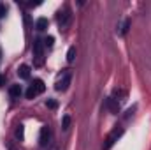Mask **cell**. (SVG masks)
I'll use <instances>...</instances> for the list:
<instances>
[{
	"mask_svg": "<svg viewBox=\"0 0 151 150\" xmlns=\"http://www.w3.org/2000/svg\"><path fill=\"white\" fill-rule=\"evenodd\" d=\"M70 79H72V71L70 69H63L60 74L56 76V81H55V88L58 92H65L70 85Z\"/></svg>",
	"mask_w": 151,
	"mask_h": 150,
	"instance_id": "6da1fadb",
	"label": "cell"
},
{
	"mask_svg": "<svg viewBox=\"0 0 151 150\" xmlns=\"http://www.w3.org/2000/svg\"><path fill=\"white\" fill-rule=\"evenodd\" d=\"M56 21H58V27L60 28H67L72 21V14H70V7L69 5H63V9L58 11L56 14Z\"/></svg>",
	"mask_w": 151,
	"mask_h": 150,
	"instance_id": "7a4b0ae2",
	"label": "cell"
},
{
	"mask_svg": "<svg viewBox=\"0 0 151 150\" xmlns=\"http://www.w3.org/2000/svg\"><path fill=\"white\" fill-rule=\"evenodd\" d=\"M123 133H125V129L123 127H114L113 131L107 134V138H106V141H104V150H111L113 149V145L123 136Z\"/></svg>",
	"mask_w": 151,
	"mask_h": 150,
	"instance_id": "3957f363",
	"label": "cell"
},
{
	"mask_svg": "<svg viewBox=\"0 0 151 150\" xmlns=\"http://www.w3.org/2000/svg\"><path fill=\"white\" fill-rule=\"evenodd\" d=\"M46 90V85H44V81L42 79H34V83L28 87V90H27V99H34V97H37L39 94H42Z\"/></svg>",
	"mask_w": 151,
	"mask_h": 150,
	"instance_id": "277c9868",
	"label": "cell"
},
{
	"mask_svg": "<svg viewBox=\"0 0 151 150\" xmlns=\"http://www.w3.org/2000/svg\"><path fill=\"white\" fill-rule=\"evenodd\" d=\"M34 57H35V66H42L44 62V41L42 39L34 41Z\"/></svg>",
	"mask_w": 151,
	"mask_h": 150,
	"instance_id": "5b68a950",
	"label": "cell"
},
{
	"mask_svg": "<svg viewBox=\"0 0 151 150\" xmlns=\"http://www.w3.org/2000/svg\"><path fill=\"white\" fill-rule=\"evenodd\" d=\"M51 138H53V134H51L49 125H42V127H40V134H39V145H40L42 149L47 147V145L51 143Z\"/></svg>",
	"mask_w": 151,
	"mask_h": 150,
	"instance_id": "8992f818",
	"label": "cell"
},
{
	"mask_svg": "<svg viewBox=\"0 0 151 150\" xmlns=\"http://www.w3.org/2000/svg\"><path fill=\"white\" fill-rule=\"evenodd\" d=\"M106 108L113 113V115H118L119 113V103L116 99H113V97H107L106 99Z\"/></svg>",
	"mask_w": 151,
	"mask_h": 150,
	"instance_id": "52a82bcc",
	"label": "cell"
},
{
	"mask_svg": "<svg viewBox=\"0 0 151 150\" xmlns=\"http://www.w3.org/2000/svg\"><path fill=\"white\" fill-rule=\"evenodd\" d=\"M127 90H121V88H114L113 90V99L116 101H119V103H123V101H127Z\"/></svg>",
	"mask_w": 151,
	"mask_h": 150,
	"instance_id": "ba28073f",
	"label": "cell"
},
{
	"mask_svg": "<svg viewBox=\"0 0 151 150\" xmlns=\"http://www.w3.org/2000/svg\"><path fill=\"white\" fill-rule=\"evenodd\" d=\"M21 94H23V90H21L19 85H11V88H9V95H11L12 99H19Z\"/></svg>",
	"mask_w": 151,
	"mask_h": 150,
	"instance_id": "9c48e42d",
	"label": "cell"
},
{
	"mask_svg": "<svg viewBox=\"0 0 151 150\" xmlns=\"http://www.w3.org/2000/svg\"><path fill=\"white\" fill-rule=\"evenodd\" d=\"M18 76H19L21 79H28V78H30V67H28L27 64L19 66V69H18Z\"/></svg>",
	"mask_w": 151,
	"mask_h": 150,
	"instance_id": "30bf717a",
	"label": "cell"
},
{
	"mask_svg": "<svg viewBox=\"0 0 151 150\" xmlns=\"http://www.w3.org/2000/svg\"><path fill=\"white\" fill-rule=\"evenodd\" d=\"M128 28H130V20H125V21L118 27V34H119V36H127Z\"/></svg>",
	"mask_w": 151,
	"mask_h": 150,
	"instance_id": "8fae6325",
	"label": "cell"
},
{
	"mask_svg": "<svg viewBox=\"0 0 151 150\" xmlns=\"http://www.w3.org/2000/svg\"><path fill=\"white\" fill-rule=\"evenodd\" d=\"M47 25H49L47 18H39L37 21H35V28L40 30V32H42V30H46V28H47Z\"/></svg>",
	"mask_w": 151,
	"mask_h": 150,
	"instance_id": "7c38bea8",
	"label": "cell"
},
{
	"mask_svg": "<svg viewBox=\"0 0 151 150\" xmlns=\"http://www.w3.org/2000/svg\"><path fill=\"white\" fill-rule=\"evenodd\" d=\"M76 53H77V51H76V46H70V48H69V51H67V62H69V64H70V62H74Z\"/></svg>",
	"mask_w": 151,
	"mask_h": 150,
	"instance_id": "4fadbf2b",
	"label": "cell"
},
{
	"mask_svg": "<svg viewBox=\"0 0 151 150\" xmlns=\"http://www.w3.org/2000/svg\"><path fill=\"white\" fill-rule=\"evenodd\" d=\"M23 136H25V127H23V124H19L18 129H16V138L18 140H23Z\"/></svg>",
	"mask_w": 151,
	"mask_h": 150,
	"instance_id": "5bb4252c",
	"label": "cell"
},
{
	"mask_svg": "<svg viewBox=\"0 0 151 150\" xmlns=\"http://www.w3.org/2000/svg\"><path fill=\"white\" fill-rule=\"evenodd\" d=\"M62 127H63V131H67V129L70 127V117H69V115L63 117V120H62Z\"/></svg>",
	"mask_w": 151,
	"mask_h": 150,
	"instance_id": "9a60e30c",
	"label": "cell"
},
{
	"mask_svg": "<svg viewBox=\"0 0 151 150\" xmlns=\"http://www.w3.org/2000/svg\"><path fill=\"white\" fill-rule=\"evenodd\" d=\"M53 44H55V37L53 36H47V37L44 39V46L46 48H53Z\"/></svg>",
	"mask_w": 151,
	"mask_h": 150,
	"instance_id": "2e32d148",
	"label": "cell"
},
{
	"mask_svg": "<svg viewBox=\"0 0 151 150\" xmlns=\"http://www.w3.org/2000/svg\"><path fill=\"white\" fill-rule=\"evenodd\" d=\"M46 106H47V108H51V110H56L58 103H56L55 99H47V101H46Z\"/></svg>",
	"mask_w": 151,
	"mask_h": 150,
	"instance_id": "e0dca14e",
	"label": "cell"
},
{
	"mask_svg": "<svg viewBox=\"0 0 151 150\" xmlns=\"http://www.w3.org/2000/svg\"><path fill=\"white\" fill-rule=\"evenodd\" d=\"M5 14H7V7H5V4H0V20L5 18Z\"/></svg>",
	"mask_w": 151,
	"mask_h": 150,
	"instance_id": "ac0fdd59",
	"label": "cell"
}]
</instances>
